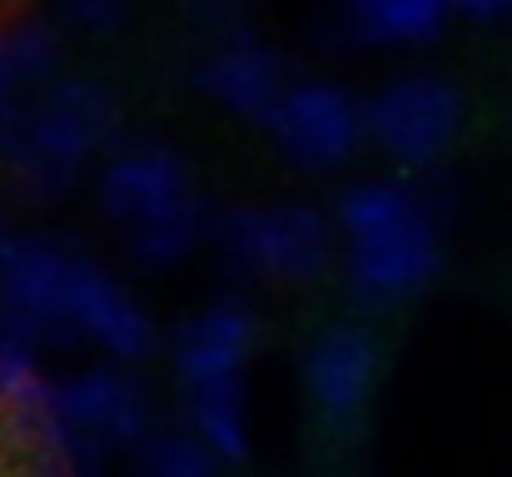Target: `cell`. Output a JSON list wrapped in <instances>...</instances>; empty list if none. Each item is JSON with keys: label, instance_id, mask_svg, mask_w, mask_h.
<instances>
[{"label": "cell", "instance_id": "1", "mask_svg": "<svg viewBox=\"0 0 512 477\" xmlns=\"http://www.w3.org/2000/svg\"><path fill=\"white\" fill-rule=\"evenodd\" d=\"M343 284L363 309H403L443 274V199L408 174L348 184L334 204Z\"/></svg>", "mask_w": 512, "mask_h": 477}, {"label": "cell", "instance_id": "2", "mask_svg": "<svg viewBox=\"0 0 512 477\" xmlns=\"http://www.w3.org/2000/svg\"><path fill=\"white\" fill-rule=\"evenodd\" d=\"M259 348V314L244 299H214L170 333V373L179 423L224 463H249V363Z\"/></svg>", "mask_w": 512, "mask_h": 477}, {"label": "cell", "instance_id": "3", "mask_svg": "<svg viewBox=\"0 0 512 477\" xmlns=\"http://www.w3.org/2000/svg\"><path fill=\"white\" fill-rule=\"evenodd\" d=\"M100 214L125 234V254L145 269H174L209 244L214 214L194 184L189 159L160 140H130L100 159Z\"/></svg>", "mask_w": 512, "mask_h": 477}, {"label": "cell", "instance_id": "4", "mask_svg": "<svg viewBox=\"0 0 512 477\" xmlns=\"http://www.w3.org/2000/svg\"><path fill=\"white\" fill-rule=\"evenodd\" d=\"M120 140V100L105 80L60 75L40 95L25 100L15 130L0 145L5 179L30 204L65 199L95 159H105Z\"/></svg>", "mask_w": 512, "mask_h": 477}, {"label": "cell", "instance_id": "5", "mask_svg": "<svg viewBox=\"0 0 512 477\" xmlns=\"http://www.w3.org/2000/svg\"><path fill=\"white\" fill-rule=\"evenodd\" d=\"M209 244L224 254L234 274L269 279V284H319L339 264V229L334 214L304 204V199H269V204H239L214 214Z\"/></svg>", "mask_w": 512, "mask_h": 477}, {"label": "cell", "instance_id": "6", "mask_svg": "<svg viewBox=\"0 0 512 477\" xmlns=\"http://www.w3.org/2000/svg\"><path fill=\"white\" fill-rule=\"evenodd\" d=\"M363 125H368V145L383 159H393L403 174H428L463 140L468 100L448 75L408 70L363 100Z\"/></svg>", "mask_w": 512, "mask_h": 477}, {"label": "cell", "instance_id": "7", "mask_svg": "<svg viewBox=\"0 0 512 477\" xmlns=\"http://www.w3.org/2000/svg\"><path fill=\"white\" fill-rule=\"evenodd\" d=\"M299 378H304V398H309V413L319 418V428L348 443L363 433V418L373 408V393L383 378V343L358 318L329 323L304 343Z\"/></svg>", "mask_w": 512, "mask_h": 477}, {"label": "cell", "instance_id": "8", "mask_svg": "<svg viewBox=\"0 0 512 477\" xmlns=\"http://www.w3.org/2000/svg\"><path fill=\"white\" fill-rule=\"evenodd\" d=\"M85 244L65 234H15L0 264V323L30 333L45 353L70 348V274Z\"/></svg>", "mask_w": 512, "mask_h": 477}, {"label": "cell", "instance_id": "9", "mask_svg": "<svg viewBox=\"0 0 512 477\" xmlns=\"http://www.w3.org/2000/svg\"><path fill=\"white\" fill-rule=\"evenodd\" d=\"M274 150L294 169L334 174L368 145L363 100L339 80H294L264 120Z\"/></svg>", "mask_w": 512, "mask_h": 477}, {"label": "cell", "instance_id": "10", "mask_svg": "<svg viewBox=\"0 0 512 477\" xmlns=\"http://www.w3.org/2000/svg\"><path fill=\"white\" fill-rule=\"evenodd\" d=\"M70 338L95 348L105 363H145L160 343V328L140 294L120 284L90 249H80L75 274H70Z\"/></svg>", "mask_w": 512, "mask_h": 477}, {"label": "cell", "instance_id": "11", "mask_svg": "<svg viewBox=\"0 0 512 477\" xmlns=\"http://www.w3.org/2000/svg\"><path fill=\"white\" fill-rule=\"evenodd\" d=\"M50 408L65 423H75L85 438H95L110 458L135 453L140 438L155 428L150 393L135 378V368H125V363H90V368H75V373L55 378Z\"/></svg>", "mask_w": 512, "mask_h": 477}, {"label": "cell", "instance_id": "12", "mask_svg": "<svg viewBox=\"0 0 512 477\" xmlns=\"http://www.w3.org/2000/svg\"><path fill=\"white\" fill-rule=\"evenodd\" d=\"M194 85L229 115L249 120V125H264L269 110L279 105V95L294 85L289 75V60L259 40L254 30L234 25V30H219L209 40V50L199 55L194 65Z\"/></svg>", "mask_w": 512, "mask_h": 477}, {"label": "cell", "instance_id": "13", "mask_svg": "<svg viewBox=\"0 0 512 477\" xmlns=\"http://www.w3.org/2000/svg\"><path fill=\"white\" fill-rule=\"evenodd\" d=\"M453 20L448 0H343L339 35L363 50H423Z\"/></svg>", "mask_w": 512, "mask_h": 477}, {"label": "cell", "instance_id": "14", "mask_svg": "<svg viewBox=\"0 0 512 477\" xmlns=\"http://www.w3.org/2000/svg\"><path fill=\"white\" fill-rule=\"evenodd\" d=\"M10 433L20 453V477H105L110 453L75 423H65L55 408L10 423Z\"/></svg>", "mask_w": 512, "mask_h": 477}, {"label": "cell", "instance_id": "15", "mask_svg": "<svg viewBox=\"0 0 512 477\" xmlns=\"http://www.w3.org/2000/svg\"><path fill=\"white\" fill-rule=\"evenodd\" d=\"M50 393H55V378L45 368V348L30 333L0 323V418L20 423V418L45 413Z\"/></svg>", "mask_w": 512, "mask_h": 477}, {"label": "cell", "instance_id": "16", "mask_svg": "<svg viewBox=\"0 0 512 477\" xmlns=\"http://www.w3.org/2000/svg\"><path fill=\"white\" fill-rule=\"evenodd\" d=\"M130 468L135 477H224V463L184 423H155L130 453Z\"/></svg>", "mask_w": 512, "mask_h": 477}, {"label": "cell", "instance_id": "17", "mask_svg": "<svg viewBox=\"0 0 512 477\" xmlns=\"http://www.w3.org/2000/svg\"><path fill=\"white\" fill-rule=\"evenodd\" d=\"M60 15L85 35H110V30L125 25L130 0H60Z\"/></svg>", "mask_w": 512, "mask_h": 477}, {"label": "cell", "instance_id": "18", "mask_svg": "<svg viewBox=\"0 0 512 477\" xmlns=\"http://www.w3.org/2000/svg\"><path fill=\"white\" fill-rule=\"evenodd\" d=\"M184 5V15H194L199 25H209L214 35L219 30H234L239 20H244V10H249V0H179Z\"/></svg>", "mask_w": 512, "mask_h": 477}, {"label": "cell", "instance_id": "19", "mask_svg": "<svg viewBox=\"0 0 512 477\" xmlns=\"http://www.w3.org/2000/svg\"><path fill=\"white\" fill-rule=\"evenodd\" d=\"M453 15H468V20H503L512 15V0H448Z\"/></svg>", "mask_w": 512, "mask_h": 477}, {"label": "cell", "instance_id": "20", "mask_svg": "<svg viewBox=\"0 0 512 477\" xmlns=\"http://www.w3.org/2000/svg\"><path fill=\"white\" fill-rule=\"evenodd\" d=\"M0 477H20V453H15V433L0 418Z\"/></svg>", "mask_w": 512, "mask_h": 477}, {"label": "cell", "instance_id": "21", "mask_svg": "<svg viewBox=\"0 0 512 477\" xmlns=\"http://www.w3.org/2000/svg\"><path fill=\"white\" fill-rule=\"evenodd\" d=\"M10 244H15V229H10V219H5V209H0V264H5Z\"/></svg>", "mask_w": 512, "mask_h": 477}, {"label": "cell", "instance_id": "22", "mask_svg": "<svg viewBox=\"0 0 512 477\" xmlns=\"http://www.w3.org/2000/svg\"><path fill=\"white\" fill-rule=\"evenodd\" d=\"M10 130H15V120H5V115H0V145H5V135H10Z\"/></svg>", "mask_w": 512, "mask_h": 477}]
</instances>
